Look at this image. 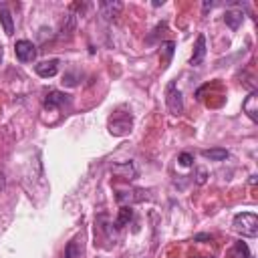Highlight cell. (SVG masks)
I'll list each match as a JSON object with an SVG mask.
<instances>
[{"label":"cell","instance_id":"4","mask_svg":"<svg viewBox=\"0 0 258 258\" xmlns=\"http://www.w3.org/2000/svg\"><path fill=\"white\" fill-rule=\"evenodd\" d=\"M242 111L250 117V121H258V93L256 91H252L246 99H244V103H242Z\"/></svg>","mask_w":258,"mask_h":258},{"label":"cell","instance_id":"17","mask_svg":"<svg viewBox=\"0 0 258 258\" xmlns=\"http://www.w3.org/2000/svg\"><path fill=\"white\" fill-rule=\"evenodd\" d=\"M75 30V16L73 14H69L67 16V20L62 22V36H64V32H67V36H71V32Z\"/></svg>","mask_w":258,"mask_h":258},{"label":"cell","instance_id":"8","mask_svg":"<svg viewBox=\"0 0 258 258\" xmlns=\"http://www.w3.org/2000/svg\"><path fill=\"white\" fill-rule=\"evenodd\" d=\"M204 56H206V36L200 34L198 40H196V48H194V54H191V67H200L204 62Z\"/></svg>","mask_w":258,"mask_h":258},{"label":"cell","instance_id":"21","mask_svg":"<svg viewBox=\"0 0 258 258\" xmlns=\"http://www.w3.org/2000/svg\"><path fill=\"white\" fill-rule=\"evenodd\" d=\"M4 187H6V177H4V171L0 169V194L4 191Z\"/></svg>","mask_w":258,"mask_h":258},{"label":"cell","instance_id":"6","mask_svg":"<svg viewBox=\"0 0 258 258\" xmlns=\"http://www.w3.org/2000/svg\"><path fill=\"white\" fill-rule=\"evenodd\" d=\"M67 103H69V95L67 93H62V91H50L46 95V99H44V109L52 111V109H56L60 105H67Z\"/></svg>","mask_w":258,"mask_h":258},{"label":"cell","instance_id":"13","mask_svg":"<svg viewBox=\"0 0 258 258\" xmlns=\"http://www.w3.org/2000/svg\"><path fill=\"white\" fill-rule=\"evenodd\" d=\"M202 155H204L206 159H212V161H224L230 153H228V149H224V147H212V149H202Z\"/></svg>","mask_w":258,"mask_h":258},{"label":"cell","instance_id":"19","mask_svg":"<svg viewBox=\"0 0 258 258\" xmlns=\"http://www.w3.org/2000/svg\"><path fill=\"white\" fill-rule=\"evenodd\" d=\"M177 161H179V163H181L183 167H189V165L194 163V157H191V153H179Z\"/></svg>","mask_w":258,"mask_h":258},{"label":"cell","instance_id":"1","mask_svg":"<svg viewBox=\"0 0 258 258\" xmlns=\"http://www.w3.org/2000/svg\"><path fill=\"white\" fill-rule=\"evenodd\" d=\"M232 226L238 234L246 236V238H256L258 236V216L252 212H242L236 214L232 220Z\"/></svg>","mask_w":258,"mask_h":258},{"label":"cell","instance_id":"12","mask_svg":"<svg viewBox=\"0 0 258 258\" xmlns=\"http://www.w3.org/2000/svg\"><path fill=\"white\" fill-rule=\"evenodd\" d=\"M242 20H244V14H242L240 10H226V14H224V22H226L232 30H236V28L242 24Z\"/></svg>","mask_w":258,"mask_h":258},{"label":"cell","instance_id":"11","mask_svg":"<svg viewBox=\"0 0 258 258\" xmlns=\"http://www.w3.org/2000/svg\"><path fill=\"white\" fill-rule=\"evenodd\" d=\"M99 6H101V14H103L105 18H109V20L115 18V16L119 14V10L123 8L121 2H101Z\"/></svg>","mask_w":258,"mask_h":258},{"label":"cell","instance_id":"18","mask_svg":"<svg viewBox=\"0 0 258 258\" xmlns=\"http://www.w3.org/2000/svg\"><path fill=\"white\" fill-rule=\"evenodd\" d=\"M173 48H175V44H173L171 40H167V42H163V44H161V50H163V60H165V62L171 58V54H173Z\"/></svg>","mask_w":258,"mask_h":258},{"label":"cell","instance_id":"2","mask_svg":"<svg viewBox=\"0 0 258 258\" xmlns=\"http://www.w3.org/2000/svg\"><path fill=\"white\" fill-rule=\"evenodd\" d=\"M165 105L171 115L183 113V97H181V91L175 87V83H169L165 89Z\"/></svg>","mask_w":258,"mask_h":258},{"label":"cell","instance_id":"3","mask_svg":"<svg viewBox=\"0 0 258 258\" xmlns=\"http://www.w3.org/2000/svg\"><path fill=\"white\" fill-rule=\"evenodd\" d=\"M14 52H16V56H18V60L20 62H30V60H34V56H36V46L30 42V40H16V44H14Z\"/></svg>","mask_w":258,"mask_h":258},{"label":"cell","instance_id":"14","mask_svg":"<svg viewBox=\"0 0 258 258\" xmlns=\"http://www.w3.org/2000/svg\"><path fill=\"white\" fill-rule=\"evenodd\" d=\"M131 218H133V210H131V206H121L119 216H117V220H115V226H117V228H123V226L129 224Z\"/></svg>","mask_w":258,"mask_h":258},{"label":"cell","instance_id":"20","mask_svg":"<svg viewBox=\"0 0 258 258\" xmlns=\"http://www.w3.org/2000/svg\"><path fill=\"white\" fill-rule=\"evenodd\" d=\"M196 181H198L200 185L206 181V171H204V169H198V177H196Z\"/></svg>","mask_w":258,"mask_h":258},{"label":"cell","instance_id":"15","mask_svg":"<svg viewBox=\"0 0 258 258\" xmlns=\"http://www.w3.org/2000/svg\"><path fill=\"white\" fill-rule=\"evenodd\" d=\"M232 258H252L246 242H236L232 248Z\"/></svg>","mask_w":258,"mask_h":258},{"label":"cell","instance_id":"5","mask_svg":"<svg viewBox=\"0 0 258 258\" xmlns=\"http://www.w3.org/2000/svg\"><path fill=\"white\" fill-rule=\"evenodd\" d=\"M111 171L123 179H135L137 177V167L133 165V161H121V163H115L111 167Z\"/></svg>","mask_w":258,"mask_h":258},{"label":"cell","instance_id":"7","mask_svg":"<svg viewBox=\"0 0 258 258\" xmlns=\"http://www.w3.org/2000/svg\"><path fill=\"white\" fill-rule=\"evenodd\" d=\"M34 71H36V75L38 77H42V79H48V77H54L56 75V71H58V60H42V62H38L36 67H34Z\"/></svg>","mask_w":258,"mask_h":258},{"label":"cell","instance_id":"16","mask_svg":"<svg viewBox=\"0 0 258 258\" xmlns=\"http://www.w3.org/2000/svg\"><path fill=\"white\" fill-rule=\"evenodd\" d=\"M64 258H81V248H79L77 240L69 242V246H67V250H64Z\"/></svg>","mask_w":258,"mask_h":258},{"label":"cell","instance_id":"10","mask_svg":"<svg viewBox=\"0 0 258 258\" xmlns=\"http://www.w3.org/2000/svg\"><path fill=\"white\" fill-rule=\"evenodd\" d=\"M129 127H131V117H127L125 121H119V119L115 117V119H111V123H109V131H111L113 135H125V133L129 131Z\"/></svg>","mask_w":258,"mask_h":258},{"label":"cell","instance_id":"9","mask_svg":"<svg viewBox=\"0 0 258 258\" xmlns=\"http://www.w3.org/2000/svg\"><path fill=\"white\" fill-rule=\"evenodd\" d=\"M0 22L4 26V32L8 36L14 34V22H12V14H10V8L6 4H0Z\"/></svg>","mask_w":258,"mask_h":258}]
</instances>
